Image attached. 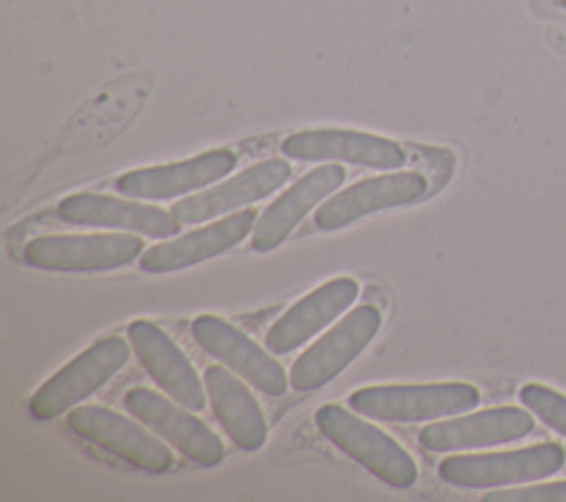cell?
I'll return each instance as SVG.
<instances>
[{"label":"cell","instance_id":"6da1fadb","mask_svg":"<svg viewBox=\"0 0 566 502\" xmlns=\"http://www.w3.org/2000/svg\"><path fill=\"white\" fill-rule=\"evenodd\" d=\"M318 431L345 456L394 489H409L418 478L416 460L382 429L354 416L336 402L316 409Z\"/></svg>","mask_w":566,"mask_h":502},{"label":"cell","instance_id":"7a4b0ae2","mask_svg":"<svg viewBox=\"0 0 566 502\" xmlns=\"http://www.w3.org/2000/svg\"><path fill=\"white\" fill-rule=\"evenodd\" d=\"M480 402V389L471 383H411L374 385L349 394V407L371 420L422 422L455 416Z\"/></svg>","mask_w":566,"mask_h":502},{"label":"cell","instance_id":"3957f363","mask_svg":"<svg viewBox=\"0 0 566 502\" xmlns=\"http://www.w3.org/2000/svg\"><path fill=\"white\" fill-rule=\"evenodd\" d=\"M128 356L130 349L122 336L95 341L40 385L29 400V414L35 420H51L71 411L77 402L106 385L126 365Z\"/></svg>","mask_w":566,"mask_h":502},{"label":"cell","instance_id":"277c9868","mask_svg":"<svg viewBox=\"0 0 566 502\" xmlns=\"http://www.w3.org/2000/svg\"><path fill=\"white\" fill-rule=\"evenodd\" d=\"M564 462L566 451L562 445L537 442L513 451L449 456L438 464V475L462 489H500L557 473Z\"/></svg>","mask_w":566,"mask_h":502},{"label":"cell","instance_id":"5b68a950","mask_svg":"<svg viewBox=\"0 0 566 502\" xmlns=\"http://www.w3.org/2000/svg\"><path fill=\"white\" fill-rule=\"evenodd\" d=\"M380 323L376 305L354 307L292 363L290 385L296 391H314L334 380L374 341Z\"/></svg>","mask_w":566,"mask_h":502},{"label":"cell","instance_id":"8992f818","mask_svg":"<svg viewBox=\"0 0 566 502\" xmlns=\"http://www.w3.org/2000/svg\"><path fill=\"white\" fill-rule=\"evenodd\" d=\"M66 425L82 440L113 453L135 469L164 473L172 467V451L148 433L139 422L102 405H77L69 411Z\"/></svg>","mask_w":566,"mask_h":502},{"label":"cell","instance_id":"52a82bcc","mask_svg":"<svg viewBox=\"0 0 566 502\" xmlns=\"http://www.w3.org/2000/svg\"><path fill=\"white\" fill-rule=\"evenodd\" d=\"M144 241L133 234H46L31 239L22 259L31 268L51 272H104L133 263Z\"/></svg>","mask_w":566,"mask_h":502},{"label":"cell","instance_id":"ba28073f","mask_svg":"<svg viewBox=\"0 0 566 502\" xmlns=\"http://www.w3.org/2000/svg\"><path fill=\"white\" fill-rule=\"evenodd\" d=\"M124 402L142 425L153 429L195 464L214 467L223 460L226 447L217 433L177 400L172 402L148 387H133L126 391Z\"/></svg>","mask_w":566,"mask_h":502},{"label":"cell","instance_id":"9c48e42d","mask_svg":"<svg viewBox=\"0 0 566 502\" xmlns=\"http://www.w3.org/2000/svg\"><path fill=\"white\" fill-rule=\"evenodd\" d=\"M190 334L206 354L230 367L265 396H283L287 391V376L272 354L226 318L199 314L190 325Z\"/></svg>","mask_w":566,"mask_h":502},{"label":"cell","instance_id":"30bf717a","mask_svg":"<svg viewBox=\"0 0 566 502\" xmlns=\"http://www.w3.org/2000/svg\"><path fill=\"white\" fill-rule=\"evenodd\" d=\"M427 190L429 179L418 170L367 177L323 201L314 212V226L325 232L340 230L371 212L413 203L422 199Z\"/></svg>","mask_w":566,"mask_h":502},{"label":"cell","instance_id":"8fae6325","mask_svg":"<svg viewBox=\"0 0 566 502\" xmlns=\"http://www.w3.org/2000/svg\"><path fill=\"white\" fill-rule=\"evenodd\" d=\"M281 153L301 161H347L378 170H394L407 161V153L398 142L347 128L292 133L283 139Z\"/></svg>","mask_w":566,"mask_h":502},{"label":"cell","instance_id":"7c38bea8","mask_svg":"<svg viewBox=\"0 0 566 502\" xmlns=\"http://www.w3.org/2000/svg\"><path fill=\"white\" fill-rule=\"evenodd\" d=\"M535 429V420L522 407H491L469 416L424 425L418 433L427 451L451 453L520 440Z\"/></svg>","mask_w":566,"mask_h":502},{"label":"cell","instance_id":"4fadbf2b","mask_svg":"<svg viewBox=\"0 0 566 502\" xmlns=\"http://www.w3.org/2000/svg\"><path fill=\"white\" fill-rule=\"evenodd\" d=\"M234 166L237 155L232 150L214 148L175 164L128 170L115 179V188L130 199H172L214 184Z\"/></svg>","mask_w":566,"mask_h":502},{"label":"cell","instance_id":"5bb4252c","mask_svg":"<svg viewBox=\"0 0 566 502\" xmlns=\"http://www.w3.org/2000/svg\"><path fill=\"white\" fill-rule=\"evenodd\" d=\"M290 172H292L290 164L279 157L252 164L245 170L237 172L234 177L226 179L223 184H217L208 190L195 192V195L177 201L170 208V215L181 226H192V223L214 219V217L232 212L241 206L265 199L270 192H274L276 188H281L287 181Z\"/></svg>","mask_w":566,"mask_h":502},{"label":"cell","instance_id":"9a60e30c","mask_svg":"<svg viewBox=\"0 0 566 502\" xmlns=\"http://www.w3.org/2000/svg\"><path fill=\"white\" fill-rule=\"evenodd\" d=\"M358 281L352 276H336L318 285L270 325L265 332V347L272 354H290L301 347L352 307L358 299Z\"/></svg>","mask_w":566,"mask_h":502},{"label":"cell","instance_id":"2e32d148","mask_svg":"<svg viewBox=\"0 0 566 502\" xmlns=\"http://www.w3.org/2000/svg\"><path fill=\"white\" fill-rule=\"evenodd\" d=\"M126 332L146 374L172 400L190 411H201L206 407V389L179 345L150 321H133Z\"/></svg>","mask_w":566,"mask_h":502},{"label":"cell","instance_id":"e0dca14e","mask_svg":"<svg viewBox=\"0 0 566 502\" xmlns=\"http://www.w3.org/2000/svg\"><path fill=\"white\" fill-rule=\"evenodd\" d=\"M57 219L73 226L117 228L153 239H168L181 230V223L166 210L99 192H77L64 197L55 208Z\"/></svg>","mask_w":566,"mask_h":502},{"label":"cell","instance_id":"ac0fdd59","mask_svg":"<svg viewBox=\"0 0 566 502\" xmlns=\"http://www.w3.org/2000/svg\"><path fill=\"white\" fill-rule=\"evenodd\" d=\"M254 219L256 210L243 208L212 221L210 226H201L188 234L157 243L142 254L139 268L150 274H166L219 257L248 237V232L254 228Z\"/></svg>","mask_w":566,"mask_h":502},{"label":"cell","instance_id":"d6986e66","mask_svg":"<svg viewBox=\"0 0 566 502\" xmlns=\"http://www.w3.org/2000/svg\"><path fill=\"white\" fill-rule=\"evenodd\" d=\"M345 181V168L338 164H323L305 172L285 192H281L261 215L252 228L250 245L256 252H270L279 248L301 219L325 197H329Z\"/></svg>","mask_w":566,"mask_h":502},{"label":"cell","instance_id":"ffe728a7","mask_svg":"<svg viewBox=\"0 0 566 502\" xmlns=\"http://www.w3.org/2000/svg\"><path fill=\"white\" fill-rule=\"evenodd\" d=\"M203 385L214 418L230 436V440L243 451L261 449L268 440V425L256 398L245 387V383L239 380L232 369L212 365L203 374Z\"/></svg>","mask_w":566,"mask_h":502},{"label":"cell","instance_id":"44dd1931","mask_svg":"<svg viewBox=\"0 0 566 502\" xmlns=\"http://www.w3.org/2000/svg\"><path fill=\"white\" fill-rule=\"evenodd\" d=\"M520 402L546 427L566 438V396L542 383H526L520 389Z\"/></svg>","mask_w":566,"mask_h":502},{"label":"cell","instance_id":"7402d4cb","mask_svg":"<svg viewBox=\"0 0 566 502\" xmlns=\"http://www.w3.org/2000/svg\"><path fill=\"white\" fill-rule=\"evenodd\" d=\"M484 502H566V480L489 491Z\"/></svg>","mask_w":566,"mask_h":502}]
</instances>
